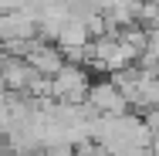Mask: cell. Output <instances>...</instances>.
<instances>
[{
	"mask_svg": "<svg viewBox=\"0 0 159 156\" xmlns=\"http://www.w3.org/2000/svg\"><path fill=\"white\" fill-rule=\"evenodd\" d=\"M51 92L58 95V98H64V102H88V92H92V85H88V75H85L81 68H75V64H64V71L54 78Z\"/></svg>",
	"mask_w": 159,
	"mask_h": 156,
	"instance_id": "1",
	"label": "cell"
},
{
	"mask_svg": "<svg viewBox=\"0 0 159 156\" xmlns=\"http://www.w3.org/2000/svg\"><path fill=\"white\" fill-rule=\"evenodd\" d=\"M88 105H92V112H108L112 119H119L122 112H125V95L119 85H112V82H98L92 85V92H88Z\"/></svg>",
	"mask_w": 159,
	"mask_h": 156,
	"instance_id": "2",
	"label": "cell"
},
{
	"mask_svg": "<svg viewBox=\"0 0 159 156\" xmlns=\"http://www.w3.org/2000/svg\"><path fill=\"white\" fill-rule=\"evenodd\" d=\"M27 64H31L37 75H51V78H58V75L64 71V58H61V51H54L51 44H31Z\"/></svg>",
	"mask_w": 159,
	"mask_h": 156,
	"instance_id": "3",
	"label": "cell"
}]
</instances>
